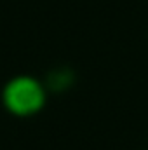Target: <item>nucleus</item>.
<instances>
[{
    "instance_id": "nucleus-1",
    "label": "nucleus",
    "mask_w": 148,
    "mask_h": 150,
    "mask_svg": "<svg viewBox=\"0 0 148 150\" xmlns=\"http://www.w3.org/2000/svg\"><path fill=\"white\" fill-rule=\"evenodd\" d=\"M47 89L33 75H16L9 79L2 89V105L14 117H33L47 103Z\"/></svg>"
},
{
    "instance_id": "nucleus-2",
    "label": "nucleus",
    "mask_w": 148,
    "mask_h": 150,
    "mask_svg": "<svg viewBox=\"0 0 148 150\" xmlns=\"http://www.w3.org/2000/svg\"><path fill=\"white\" fill-rule=\"evenodd\" d=\"M42 82H44L47 93L63 94V93L70 91L75 84H77V72H75L72 67H66V65L54 67V68H51L45 74Z\"/></svg>"
}]
</instances>
